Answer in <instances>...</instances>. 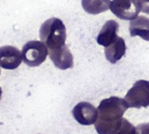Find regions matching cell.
Returning <instances> with one entry per match:
<instances>
[{"mask_svg":"<svg viewBox=\"0 0 149 134\" xmlns=\"http://www.w3.org/2000/svg\"><path fill=\"white\" fill-rule=\"evenodd\" d=\"M129 108L123 98L111 97L104 99L97 107L98 118L95 128L98 134H115L123 122V115Z\"/></svg>","mask_w":149,"mask_h":134,"instance_id":"1","label":"cell"},{"mask_svg":"<svg viewBox=\"0 0 149 134\" xmlns=\"http://www.w3.org/2000/svg\"><path fill=\"white\" fill-rule=\"evenodd\" d=\"M40 38L48 51L61 48L66 45V26L60 19L51 18L41 25Z\"/></svg>","mask_w":149,"mask_h":134,"instance_id":"2","label":"cell"},{"mask_svg":"<svg viewBox=\"0 0 149 134\" xmlns=\"http://www.w3.org/2000/svg\"><path fill=\"white\" fill-rule=\"evenodd\" d=\"M48 54L47 46L39 40L26 42L22 49L23 61L29 67H38L42 64Z\"/></svg>","mask_w":149,"mask_h":134,"instance_id":"3","label":"cell"},{"mask_svg":"<svg viewBox=\"0 0 149 134\" xmlns=\"http://www.w3.org/2000/svg\"><path fill=\"white\" fill-rule=\"evenodd\" d=\"M129 107L139 109L149 106V81L139 80L129 90L124 98Z\"/></svg>","mask_w":149,"mask_h":134,"instance_id":"4","label":"cell"},{"mask_svg":"<svg viewBox=\"0 0 149 134\" xmlns=\"http://www.w3.org/2000/svg\"><path fill=\"white\" fill-rule=\"evenodd\" d=\"M110 10L116 17L123 20H132L140 12L137 0H112Z\"/></svg>","mask_w":149,"mask_h":134,"instance_id":"5","label":"cell"},{"mask_svg":"<svg viewBox=\"0 0 149 134\" xmlns=\"http://www.w3.org/2000/svg\"><path fill=\"white\" fill-rule=\"evenodd\" d=\"M73 117L83 125L95 124L98 118V110L88 102H81L74 107Z\"/></svg>","mask_w":149,"mask_h":134,"instance_id":"6","label":"cell"},{"mask_svg":"<svg viewBox=\"0 0 149 134\" xmlns=\"http://www.w3.org/2000/svg\"><path fill=\"white\" fill-rule=\"evenodd\" d=\"M23 60L22 52L13 46L0 47V67L5 69H15Z\"/></svg>","mask_w":149,"mask_h":134,"instance_id":"7","label":"cell"},{"mask_svg":"<svg viewBox=\"0 0 149 134\" xmlns=\"http://www.w3.org/2000/svg\"><path fill=\"white\" fill-rule=\"evenodd\" d=\"M48 53L51 60L59 69L66 70L74 67V57L67 45L61 48L48 51Z\"/></svg>","mask_w":149,"mask_h":134,"instance_id":"8","label":"cell"},{"mask_svg":"<svg viewBox=\"0 0 149 134\" xmlns=\"http://www.w3.org/2000/svg\"><path fill=\"white\" fill-rule=\"evenodd\" d=\"M118 29L119 26L117 21L113 19L106 21L97 37V42L104 47L110 46L118 37L117 35Z\"/></svg>","mask_w":149,"mask_h":134,"instance_id":"9","label":"cell"},{"mask_svg":"<svg viewBox=\"0 0 149 134\" xmlns=\"http://www.w3.org/2000/svg\"><path fill=\"white\" fill-rule=\"evenodd\" d=\"M126 52L125 41L123 38L118 37L114 42L104 48V54L106 60L111 64L118 61Z\"/></svg>","mask_w":149,"mask_h":134,"instance_id":"10","label":"cell"},{"mask_svg":"<svg viewBox=\"0 0 149 134\" xmlns=\"http://www.w3.org/2000/svg\"><path fill=\"white\" fill-rule=\"evenodd\" d=\"M129 31L132 37L139 36L144 40L149 41V19L145 16H138L131 20Z\"/></svg>","mask_w":149,"mask_h":134,"instance_id":"11","label":"cell"},{"mask_svg":"<svg viewBox=\"0 0 149 134\" xmlns=\"http://www.w3.org/2000/svg\"><path fill=\"white\" fill-rule=\"evenodd\" d=\"M111 2V0H82V6L87 13L97 15L106 12Z\"/></svg>","mask_w":149,"mask_h":134,"instance_id":"12","label":"cell"},{"mask_svg":"<svg viewBox=\"0 0 149 134\" xmlns=\"http://www.w3.org/2000/svg\"><path fill=\"white\" fill-rule=\"evenodd\" d=\"M115 134H139L136 127H134L126 118H123L122 124L120 128L117 131Z\"/></svg>","mask_w":149,"mask_h":134,"instance_id":"13","label":"cell"},{"mask_svg":"<svg viewBox=\"0 0 149 134\" xmlns=\"http://www.w3.org/2000/svg\"><path fill=\"white\" fill-rule=\"evenodd\" d=\"M140 11L144 13L149 14V0H137Z\"/></svg>","mask_w":149,"mask_h":134,"instance_id":"14","label":"cell"},{"mask_svg":"<svg viewBox=\"0 0 149 134\" xmlns=\"http://www.w3.org/2000/svg\"><path fill=\"white\" fill-rule=\"evenodd\" d=\"M139 134H149V123L141 124L136 126Z\"/></svg>","mask_w":149,"mask_h":134,"instance_id":"15","label":"cell"},{"mask_svg":"<svg viewBox=\"0 0 149 134\" xmlns=\"http://www.w3.org/2000/svg\"><path fill=\"white\" fill-rule=\"evenodd\" d=\"M1 97H2V89L0 87V100H1Z\"/></svg>","mask_w":149,"mask_h":134,"instance_id":"16","label":"cell"},{"mask_svg":"<svg viewBox=\"0 0 149 134\" xmlns=\"http://www.w3.org/2000/svg\"><path fill=\"white\" fill-rule=\"evenodd\" d=\"M1 124H3V123H2V122H0V125H1Z\"/></svg>","mask_w":149,"mask_h":134,"instance_id":"17","label":"cell"},{"mask_svg":"<svg viewBox=\"0 0 149 134\" xmlns=\"http://www.w3.org/2000/svg\"><path fill=\"white\" fill-rule=\"evenodd\" d=\"M0 73H1V71H0Z\"/></svg>","mask_w":149,"mask_h":134,"instance_id":"18","label":"cell"}]
</instances>
